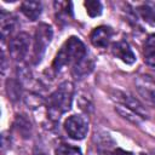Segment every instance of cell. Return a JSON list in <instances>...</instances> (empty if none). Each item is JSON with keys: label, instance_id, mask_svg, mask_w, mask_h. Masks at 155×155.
Returning <instances> with one entry per match:
<instances>
[{"label": "cell", "instance_id": "cell-1", "mask_svg": "<svg viewBox=\"0 0 155 155\" xmlns=\"http://www.w3.org/2000/svg\"><path fill=\"white\" fill-rule=\"evenodd\" d=\"M85 57L86 47L84 42L76 36H70L56 54L52 63V68L54 71H59L63 67L68 64H73L74 67Z\"/></svg>", "mask_w": 155, "mask_h": 155}, {"label": "cell", "instance_id": "cell-2", "mask_svg": "<svg viewBox=\"0 0 155 155\" xmlns=\"http://www.w3.org/2000/svg\"><path fill=\"white\" fill-rule=\"evenodd\" d=\"M74 94L73 84L65 81L59 85V87L50 94L47 98V113L53 120H58L62 114L68 111L71 107Z\"/></svg>", "mask_w": 155, "mask_h": 155}, {"label": "cell", "instance_id": "cell-3", "mask_svg": "<svg viewBox=\"0 0 155 155\" xmlns=\"http://www.w3.org/2000/svg\"><path fill=\"white\" fill-rule=\"evenodd\" d=\"M52 36H53V31H52L51 25H48L46 23L39 24V27L36 28V31H35V38H34L35 40H34V56H33V58H34L35 64L42 59L45 51L52 40Z\"/></svg>", "mask_w": 155, "mask_h": 155}, {"label": "cell", "instance_id": "cell-4", "mask_svg": "<svg viewBox=\"0 0 155 155\" xmlns=\"http://www.w3.org/2000/svg\"><path fill=\"white\" fill-rule=\"evenodd\" d=\"M64 130L73 139H84L88 132V122L81 115H71L64 122Z\"/></svg>", "mask_w": 155, "mask_h": 155}, {"label": "cell", "instance_id": "cell-5", "mask_svg": "<svg viewBox=\"0 0 155 155\" xmlns=\"http://www.w3.org/2000/svg\"><path fill=\"white\" fill-rule=\"evenodd\" d=\"M29 45H30V36L27 33L17 34L8 42L10 56L15 61H22L28 53Z\"/></svg>", "mask_w": 155, "mask_h": 155}, {"label": "cell", "instance_id": "cell-6", "mask_svg": "<svg viewBox=\"0 0 155 155\" xmlns=\"http://www.w3.org/2000/svg\"><path fill=\"white\" fill-rule=\"evenodd\" d=\"M116 101H119L124 107H126L127 109L132 110L133 113H136L138 116H140L142 119H148L149 114L145 109V107L138 101L134 97L130 96V94H126L124 92H116L115 97H114Z\"/></svg>", "mask_w": 155, "mask_h": 155}, {"label": "cell", "instance_id": "cell-7", "mask_svg": "<svg viewBox=\"0 0 155 155\" xmlns=\"http://www.w3.org/2000/svg\"><path fill=\"white\" fill-rule=\"evenodd\" d=\"M136 87L139 94L148 102L155 104V80L148 75H140L136 79Z\"/></svg>", "mask_w": 155, "mask_h": 155}, {"label": "cell", "instance_id": "cell-8", "mask_svg": "<svg viewBox=\"0 0 155 155\" xmlns=\"http://www.w3.org/2000/svg\"><path fill=\"white\" fill-rule=\"evenodd\" d=\"M111 36H113V29L110 27L99 25L92 30V33L90 35V40L94 47L105 48L109 45Z\"/></svg>", "mask_w": 155, "mask_h": 155}, {"label": "cell", "instance_id": "cell-9", "mask_svg": "<svg viewBox=\"0 0 155 155\" xmlns=\"http://www.w3.org/2000/svg\"><path fill=\"white\" fill-rule=\"evenodd\" d=\"M111 52L116 58L121 59L126 64H133L136 62V56L133 51L131 50L130 45L124 40L114 42L111 45Z\"/></svg>", "mask_w": 155, "mask_h": 155}, {"label": "cell", "instance_id": "cell-10", "mask_svg": "<svg viewBox=\"0 0 155 155\" xmlns=\"http://www.w3.org/2000/svg\"><path fill=\"white\" fill-rule=\"evenodd\" d=\"M16 17L12 16L11 13H7L5 11H1L0 16V31H1V38L5 40L15 29H16Z\"/></svg>", "mask_w": 155, "mask_h": 155}, {"label": "cell", "instance_id": "cell-11", "mask_svg": "<svg viewBox=\"0 0 155 155\" xmlns=\"http://www.w3.org/2000/svg\"><path fill=\"white\" fill-rule=\"evenodd\" d=\"M42 6L39 1H24L21 5V11L30 21H36L41 15Z\"/></svg>", "mask_w": 155, "mask_h": 155}, {"label": "cell", "instance_id": "cell-12", "mask_svg": "<svg viewBox=\"0 0 155 155\" xmlns=\"http://www.w3.org/2000/svg\"><path fill=\"white\" fill-rule=\"evenodd\" d=\"M144 62L155 69V34L148 36L144 44Z\"/></svg>", "mask_w": 155, "mask_h": 155}, {"label": "cell", "instance_id": "cell-13", "mask_svg": "<svg viewBox=\"0 0 155 155\" xmlns=\"http://www.w3.org/2000/svg\"><path fill=\"white\" fill-rule=\"evenodd\" d=\"M97 148H98L99 155H133L130 151H126L119 147H115V144L113 142H110V144L108 142L107 143L99 142Z\"/></svg>", "mask_w": 155, "mask_h": 155}, {"label": "cell", "instance_id": "cell-14", "mask_svg": "<svg viewBox=\"0 0 155 155\" xmlns=\"http://www.w3.org/2000/svg\"><path fill=\"white\" fill-rule=\"evenodd\" d=\"M137 12L144 22H147L151 27H155V11H154V8H151L148 5H140L137 7Z\"/></svg>", "mask_w": 155, "mask_h": 155}, {"label": "cell", "instance_id": "cell-15", "mask_svg": "<svg viewBox=\"0 0 155 155\" xmlns=\"http://www.w3.org/2000/svg\"><path fill=\"white\" fill-rule=\"evenodd\" d=\"M93 68V63L87 59V57H85L82 61H80L78 64L74 65L73 68V74L76 75V76H84V75H87Z\"/></svg>", "mask_w": 155, "mask_h": 155}, {"label": "cell", "instance_id": "cell-16", "mask_svg": "<svg viewBox=\"0 0 155 155\" xmlns=\"http://www.w3.org/2000/svg\"><path fill=\"white\" fill-rule=\"evenodd\" d=\"M85 7H86V12L90 17H97L102 13V4L97 0H87L84 2Z\"/></svg>", "mask_w": 155, "mask_h": 155}, {"label": "cell", "instance_id": "cell-17", "mask_svg": "<svg viewBox=\"0 0 155 155\" xmlns=\"http://www.w3.org/2000/svg\"><path fill=\"white\" fill-rule=\"evenodd\" d=\"M56 155H82L80 148L71 144H59L56 148Z\"/></svg>", "mask_w": 155, "mask_h": 155}, {"label": "cell", "instance_id": "cell-18", "mask_svg": "<svg viewBox=\"0 0 155 155\" xmlns=\"http://www.w3.org/2000/svg\"><path fill=\"white\" fill-rule=\"evenodd\" d=\"M116 110L124 116V117H127L128 120H131V121H133V122H139V120L142 119L140 116H138L136 113H133L132 110H130V109H127L126 107H124V105H119V107H116Z\"/></svg>", "mask_w": 155, "mask_h": 155}, {"label": "cell", "instance_id": "cell-19", "mask_svg": "<svg viewBox=\"0 0 155 155\" xmlns=\"http://www.w3.org/2000/svg\"><path fill=\"white\" fill-rule=\"evenodd\" d=\"M34 155H46L45 153H42V151H38V153H35Z\"/></svg>", "mask_w": 155, "mask_h": 155}]
</instances>
